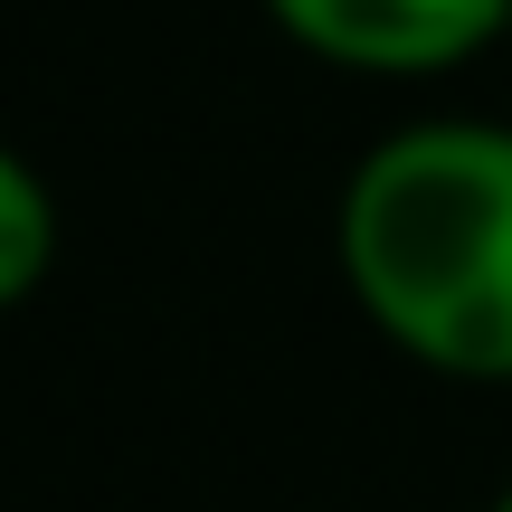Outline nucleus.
Returning a JSON list of instances; mask_svg holds the SVG:
<instances>
[{
  "label": "nucleus",
  "instance_id": "20e7f679",
  "mask_svg": "<svg viewBox=\"0 0 512 512\" xmlns=\"http://www.w3.org/2000/svg\"><path fill=\"white\" fill-rule=\"evenodd\" d=\"M494 512H512V494H503V503H494Z\"/></svg>",
  "mask_w": 512,
  "mask_h": 512
},
{
  "label": "nucleus",
  "instance_id": "7ed1b4c3",
  "mask_svg": "<svg viewBox=\"0 0 512 512\" xmlns=\"http://www.w3.org/2000/svg\"><path fill=\"white\" fill-rule=\"evenodd\" d=\"M48 256H57V209L38 190V171L19 152H0V304H19L48 275Z\"/></svg>",
  "mask_w": 512,
  "mask_h": 512
},
{
  "label": "nucleus",
  "instance_id": "f03ea898",
  "mask_svg": "<svg viewBox=\"0 0 512 512\" xmlns=\"http://www.w3.org/2000/svg\"><path fill=\"white\" fill-rule=\"evenodd\" d=\"M304 48L342 57V67H380V76H427L475 57L484 38L512 19V0H266Z\"/></svg>",
  "mask_w": 512,
  "mask_h": 512
},
{
  "label": "nucleus",
  "instance_id": "f257e3e1",
  "mask_svg": "<svg viewBox=\"0 0 512 512\" xmlns=\"http://www.w3.org/2000/svg\"><path fill=\"white\" fill-rule=\"evenodd\" d=\"M342 266L399 351L456 380H512V133L418 124L351 171Z\"/></svg>",
  "mask_w": 512,
  "mask_h": 512
}]
</instances>
